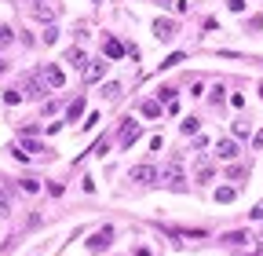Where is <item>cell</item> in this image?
Wrapping results in <instances>:
<instances>
[{"label": "cell", "instance_id": "cell-14", "mask_svg": "<svg viewBox=\"0 0 263 256\" xmlns=\"http://www.w3.org/2000/svg\"><path fill=\"white\" fill-rule=\"evenodd\" d=\"M81 113H84V99H73V102H70V110H66V121H77Z\"/></svg>", "mask_w": 263, "mask_h": 256}, {"label": "cell", "instance_id": "cell-17", "mask_svg": "<svg viewBox=\"0 0 263 256\" xmlns=\"http://www.w3.org/2000/svg\"><path fill=\"white\" fill-rule=\"evenodd\" d=\"M11 212V202H7V194H4V187H0V216H7Z\"/></svg>", "mask_w": 263, "mask_h": 256}, {"label": "cell", "instance_id": "cell-3", "mask_svg": "<svg viewBox=\"0 0 263 256\" xmlns=\"http://www.w3.org/2000/svg\"><path fill=\"white\" fill-rule=\"evenodd\" d=\"M223 242H227L230 249H249V245H256V238H252L249 231H227V234H223Z\"/></svg>", "mask_w": 263, "mask_h": 256}, {"label": "cell", "instance_id": "cell-12", "mask_svg": "<svg viewBox=\"0 0 263 256\" xmlns=\"http://www.w3.org/2000/svg\"><path fill=\"white\" fill-rule=\"evenodd\" d=\"M102 73H106V62H102V59H95V62H88V70H84V77H88V81H99Z\"/></svg>", "mask_w": 263, "mask_h": 256}, {"label": "cell", "instance_id": "cell-16", "mask_svg": "<svg viewBox=\"0 0 263 256\" xmlns=\"http://www.w3.org/2000/svg\"><path fill=\"white\" fill-rule=\"evenodd\" d=\"M15 41V33H11V26H0V44H11Z\"/></svg>", "mask_w": 263, "mask_h": 256}, {"label": "cell", "instance_id": "cell-11", "mask_svg": "<svg viewBox=\"0 0 263 256\" xmlns=\"http://www.w3.org/2000/svg\"><path fill=\"white\" fill-rule=\"evenodd\" d=\"M154 176H157V172H154L150 165H135V168H132V179H135V183H150Z\"/></svg>", "mask_w": 263, "mask_h": 256}, {"label": "cell", "instance_id": "cell-4", "mask_svg": "<svg viewBox=\"0 0 263 256\" xmlns=\"http://www.w3.org/2000/svg\"><path fill=\"white\" fill-rule=\"evenodd\" d=\"M41 77H44V84H48V88H55V92H59L62 84H66L62 70H59V66H55V62H48V66H44V70H41Z\"/></svg>", "mask_w": 263, "mask_h": 256}, {"label": "cell", "instance_id": "cell-25", "mask_svg": "<svg viewBox=\"0 0 263 256\" xmlns=\"http://www.w3.org/2000/svg\"><path fill=\"white\" fill-rule=\"evenodd\" d=\"M135 256H154V253H150V249H135Z\"/></svg>", "mask_w": 263, "mask_h": 256}, {"label": "cell", "instance_id": "cell-24", "mask_svg": "<svg viewBox=\"0 0 263 256\" xmlns=\"http://www.w3.org/2000/svg\"><path fill=\"white\" fill-rule=\"evenodd\" d=\"M252 220H263V205H256V208H252Z\"/></svg>", "mask_w": 263, "mask_h": 256}, {"label": "cell", "instance_id": "cell-18", "mask_svg": "<svg viewBox=\"0 0 263 256\" xmlns=\"http://www.w3.org/2000/svg\"><path fill=\"white\" fill-rule=\"evenodd\" d=\"M22 191L26 194H37V191H41V183H37V179H22Z\"/></svg>", "mask_w": 263, "mask_h": 256}, {"label": "cell", "instance_id": "cell-27", "mask_svg": "<svg viewBox=\"0 0 263 256\" xmlns=\"http://www.w3.org/2000/svg\"><path fill=\"white\" fill-rule=\"evenodd\" d=\"M260 99H263V84H260Z\"/></svg>", "mask_w": 263, "mask_h": 256}, {"label": "cell", "instance_id": "cell-10", "mask_svg": "<svg viewBox=\"0 0 263 256\" xmlns=\"http://www.w3.org/2000/svg\"><path fill=\"white\" fill-rule=\"evenodd\" d=\"M66 62H73L77 70H88V55H84L81 48H70V51H66Z\"/></svg>", "mask_w": 263, "mask_h": 256}, {"label": "cell", "instance_id": "cell-8", "mask_svg": "<svg viewBox=\"0 0 263 256\" xmlns=\"http://www.w3.org/2000/svg\"><path fill=\"white\" fill-rule=\"evenodd\" d=\"M216 157L234 161V157H238V143H234V139H219V143H216Z\"/></svg>", "mask_w": 263, "mask_h": 256}, {"label": "cell", "instance_id": "cell-26", "mask_svg": "<svg viewBox=\"0 0 263 256\" xmlns=\"http://www.w3.org/2000/svg\"><path fill=\"white\" fill-rule=\"evenodd\" d=\"M4 70H7V66H4V59H0V73H4Z\"/></svg>", "mask_w": 263, "mask_h": 256}, {"label": "cell", "instance_id": "cell-28", "mask_svg": "<svg viewBox=\"0 0 263 256\" xmlns=\"http://www.w3.org/2000/svg\"><path fill=\"white\" fill-rule=\"evenodd\" d=\"M37 4H41V0H37Z\"/></svg>", "mask_w": 263, "mask_h": 256}, {"label": "cell", "instance_id": "cell-6", "mask_svg": "<svg viewBox=\"0 0 263 256\" xmlns=\"http://www.w3.org/2000/svg\"><path fill=\"white\" fill-rule=\"evenodd\" d=\"M154 37H157V41H172V37H175V22H172V18H157V22H154Z\"/></svg>", "mask_w": 263, "mask_h": 256}, {"label": "cell", "instance_id": "cell-22", "mask_svg": "<svg viewBox=\"0 0 263 256\" xmlns=\"http://www.w3.org/2000/svg\"><path fill=\"white\" fill-rule=\"evenodd\" d=\"M230 11H234V15H241V11H245V0H230Z\"/></svg>", "mask_w": 263, "mask_h": 256}, {"label": "cell", "instance_id": "cell-13", "mask_svg": "<svg viewBox=\"0 0 263 256\" xmlns=\"http://www.w3.org/2000/svg\"><path fill=\"white\" fill-rule=\"evenodd\" d=\"M234 198H238V191H234V187H219V191H216V202H219V205L234 202Z\"/></svg>", "mask_w": 263, "mask_h": 256}, {"label": "cell", "instance_id": "cell-19", "mask_svg": "<svg viewBox=\"0 0 263 256\" xmlns=\"http://www.w3.org/2000/svg\"><path fill=\"white\" fill-rule=\"evenodd\" d=\"M212 179V165H201V172H197V183H209Z\"/></svg>", "mask_w": 263, "mask_h": 256}, {"label": "cell", "instance_id": "cell-20", "mask_svg": "<svg viewBox=\"0 0 263 256\" xmlns=\"http://www.w3.org/2000/svg\"><path fill=\"white\" fill-rule=\"evenodd\" d=\"M227 179H238V183H241V179H245V168H241V165H234L230 172H227Z\"/></svg>", "mask_w": 263, "mask_h": 256}, {"label": "cell", "instance_id": "cell-7", "mask_svg": "<svg viewBox=\"0 0 263 256\" xmlns=\"http://www.w3.org/2000/svg\"><path fill=\"white\" fill-rule=\"evenodd\" d=\"M135 139H139V125H135L132 117H125V128H121V139H117V143H121V147H132Z\"/></svg>", "mask_w": 263, "mask_h": 256}, {"label": "cell", "instance_id": "cell-15", "mask_svg": "<svg viewBox=\"0 0 263 256\" xmlns=\"http://www.w3.org/2000/svg\"><path fill=\"white\" fill-rule=\"evenodd\" d=\"M18 99H22V92H18V88H7V92H4V102H7V106H15Z\"/></svg>", "mask_w": 263, "mask_h": 256}, {"label": "cell", "instance_id": "cell-9", "mask_svg": "<svg viewBox=\"0 0 263 256\" xmlns=\"http://www.w3.org/2000/svg\"><path fill=\"white\" fill-rule=\"evenodd\" d=\"M139 113H143V117H161V102L157 99H143L139 102Z\"/></svg>", "mask_w": 263, "mask_h": 256}, {"label": "cell", "instance_id": "cell-1", "mask_svg": "<svg viewBox=\"0 0 263 256\" xmlns=\"http://www.w3.org/2000/svg\"><path fill=\"white\" fill-rule=\"evenodd\" d=\"M165 183L172 187V191H186V179H183V165H179V154L172 157V165L165 168Z\"/></svg>", "mask_w": 263, "mask_h": 256}, {"label": "cell", "instance_id": "cell-21", "mask_svg": "<svg viewBox=\"0 0 263 256\" xmlns=\"http://www.w3.org/2000/svg\"><path fill=\"white\" fill-rule=\"evenodd\" d=\"M183 132H186V136H194V132H197V121H194V117L183 121Z\"/></svg>", "mask_w": 263, "mask_h": 256}, {"label": "cell", "instance_id": "cell-2", "mask_svg": "<svg viewBox=\"0 0 263 256\" xmlns=\"http://www.w3.org/2000/svg\"><path fill=\"white\" fill-rule=\"evenodd\" d=\"M106 245H114V227H102V231H95V234L88 238V249H91V253H102Z\"/></svg>", "mask_w": 263, "mask_h": 256}, {"label": "cell", "instance_id": "cell-5", "mask_svg": "<svg viewBox=\"0 0 263 256\" xmlns=\"http://www.w3.org/2000/svg\"><path fill=\"white\" fill-rule=\"evenodd\" d=\"M102 55H106L110 62H117L121 55H125V44H121L117 37H106V41H102Z\"/></svg>", "mask_w": 263, "mask_h": 256}, {"label": "cell", "instance_id": "cell-23", "mask_svg": "<svg viewBox=\"0 0 263 256\" xmlns=\"http://www.w3.org/2000/svg\"><path fill=\"white\" fill-rule=\"evenodd\" d=\"M252 147H263V128L256 132V136H252Z\"/></svg>", "mask_w": 263, "mask_h": 256}]
</instances>
